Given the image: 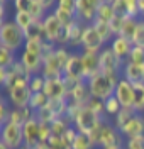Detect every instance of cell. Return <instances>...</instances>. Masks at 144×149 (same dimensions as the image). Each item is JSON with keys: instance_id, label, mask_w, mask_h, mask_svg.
I'll use <instances>...</instances> for the list:
<instances>
[{"instance_id": "obj_23", "label": "cell", "mask_w": 144, "mask_h": 149, "mask_svg": "<svg viewBox=\"0 0 144 149\" xmlns=\"http://www.w3.org/2000/svg\"><path fill=\"white\" fill-rule=\"evenodd\" d=\"M114 17H115V12H114V5H112V0H100V3H98V7H97L95 20H98V22H107V24H110ZM95 20H93V22H95Z\"/></svg>"}, {"instance_id": "obj_21", "label": "cell", "mask_w": 144, "mask_h": 149, "mask_svg": "<svg viewBox=\"0 0 144 149\" xmlns=\"http://www.w3.org/2000/svg\"><path fill=\"white\" fill-rule=\"evenodd\" d=\"M122 78H125L131 83H144V65H137V63H131L125 61L124 70H122Z\"/></svg>"}, {"instance_id": "obj_38", "label": "cell", "mask_w": 144, "mask_h": 149, "mask_svg": "<svg viewBox=\"0 0 144 149\" xmlns=\"http://www.w3.org/2000/svg\"><path fill=\"white\" fill-rule=\"evenodd\" d=\"M132 44L144 47V17H141L137 20V27H136L134 37H132Z\"/></svg>"}, {"instance_id": "obj_11", "label": "cell", "mask_w": 144, "mask_h": 149, "mask_svg": "<svg viewBox=\"0 0 144 149\" xmlns=\"http://www.w3.org/2000/svg\"><path fill=\"white\" fill-rule=\"evenodd\" d=\"M134 83L127 81L125 78H120V81L115 86V98L120 102L122 109H134Z\"/></svg>"}, {"instance_id": "obj_13", "label": "cell", "mask_w": 144, "mask_h": 149, "mask_svg": "<svg viewBox=\"0 0 144 149\" xmlns=\"http://www.w3.org/2000/svg\"><path fill=\"white\" fill-rule=\"evenodd\" d=\"M44 95L48 97L49 100H59V98H66L68 97V86L65 78H51L46 80L44 83Z\"/></svg>"}, {"instance_id": "obj_26", "label": "cell", "mask_w": 144, "mask_h": 149, "mask_svg": "<svg viewBox=\"0 0 144 149\" xmlns=\"http://www.w3.org/2000/svg\"><path fill=\"white\" fill-rule=\"evenodd\" d=\"M49 125H51V132H53V136L63 137V136L66 134V130L73 125V122L70 120L68 117H59V119H56V120H53Z\"/></svg>"}, {"instance_id": "obj_47", "label": "cell", "mask_w": 144, "mask_h": 149, "mask_svg": "<svg viewBox=\"0 0 144 149\" xmlns=\"http://www.w3.org/2000/svg\"><path fill=\"white\" fill-rule=\"evenodd\" d=\"M49 149H70L66 146V142L63 141V137H58V136H51V139L48 141Z\"/></svg>"}, {"instance_id": "obj_43", "label": "cell", "mask_w": 144, "mask_h": 149, "mask_svg": "<svg viewBox=\"0 0 144 149\" xmlns=\"http://www.w3.org/2000/svg\"><path fill=\"white\" fill-rule=\"evenodd\" d=\"M24 51L32 53V54L44 56V49H42V41H26V44L22 47Z\"/></svg>"}, {"instance_id": "obj_7", "label": "cell", "mask_w": 144, "mask_h": 149, "mask_svg": "<svg viewBox=\"0 0 144 149\" xmlns=\"http://www.w3.org/2000/svg\"><path fill=\"white\" fill-rule=\"evenodd\" d=\"M0 142H3L10 149H19L24 144V130L22 125L7 122L5 125L0 127Z\"/></svg>"}, {"instance_id": "obj_3", "label": "cell", "mask_w": 144, "mask_h": 149, "mask_svg": "<svg viewBox=\"0 0 144 149\" xmlns=\"http://www.w3.org/2000/svg\"><path fill=\"white\" fill-rule=\"evenodd\" d=\"M26 44V32L20 29L14 19H5L0 22V46L10 49L12 53H17Z\"/></svg>"}, {"instance_id": "obj_36", "label": "cell", "mask_w": 144, "mask_h": 149, "mask_svg": "<svg viewBox=\"0 0 144 149\" xmlns=\"http://www.w3.org/2000/svg\"><path fill=\"white\" fill-rule=\"evenodd\" d=\"M93 26L97 27V31H98V34L102 36V39L105 41V42H109V41H112L114 39V32H112V27H110V24H107V22H98V20H95V22H92Z\"/></svg>"}, {"instance_id": "obj_33", "label": "cell", "mask_w": 144, "mask_h": 149, "mask_svg": "<svg viewBox=\"0 0 144 149\" xmlns=\"http://www.w3.org/2000/svg\"><path fill=\"white\" fill-rule=\"evenodd\" d=\"M48 102H49V98L44 95V92H38V93H32L31 102H29V107L34 112H38V110H41L42 107H46Z\"/></svg>"}, {"instance_id": "obj_25", "label": "cell", "mask_w": 144, "mask_h": 149, "mask_svg": "<svg viewBox=\"0 0 144 149\" xmlns=\"http://www.w3.org/2000/svg\"><path fill=\"white\" fill-rule=\"evenodd\" d=\"M26 32V41H44V24L42 20H34L31 24V27L24 31Z\"/></svg>"}, {"instance_id": "obj_22", "label": "cell", "mask_w": 144, "mask_h": 149, "mask_svg": "<svg viewBox=\"0 0 144 149\" xmlns=\"http://www.w3.org/2000/svg\"><path fill=\"white\" fill-rule=\"evenodd\" d=\"M110 47H112V51H114L115 54L119 56V58H122V59H127L129 54H131V51H132V41L131 39H125L122 36H115L112 39V42H110Z\"/></svg>"}, {"instance_id": "obj_16", "label": "cell", "mask_w": 144, "mask_h": 149, "mask_svg": "<svg viewBox=\"0 0 144 149\" xmlns=\"http://www.w3.org/2000/svg\"><path fill=\"white\" fill-rule=\"evenodd\" d=\"M90 90H88V85L86 81H81V83H77L73 88L68 90V102L70 105H75V107H83L88 103L90 100Z\"/></svg>"}, {"instance_id": "obj_15", "label": "cell", "mask_w": 144, "mask_h": 149, "mask_svg": "<svg viewBox=\"0 0 144 149\" xmlns=\"http://www.w3.org/2000/svg\"><path fill=\"white\" fill-rule=\"evenodd\" d=\"M22 130H24V144L34 149L41 142V122L36 117H32L22 125Z\"/></svg>"}, {"instance_id": "obj_4", "label": "cell", "mask_w": 144, "mask_h": 149, "mask_svg": "<svg viewBox=\"0 0 144 149\" xmlns=\"http://www.w3.org/2000/svg\"><path fill=\"white\" fill-rule=\"evenodd\" d=\"M120 78H122V74H105V73H98L95 76H92L90 80H86L90 95L100 98V100L110 98L114 95L115 86L120 81Z\"/></svg>"}, {"instance_id": "obj_20", "label": "cell", "mask_w": 144, "mask_h": 149, "mask_svg": "<svg viewBox=\"0 0 144 149\" xmlns=\"http://www.w3.org/2000/svg\"><path fill=\"white\" fill-rule=\"evenodd\" d=\"M85 26L83 22L80 20H75L71 26L65 27V34H66V42L70 47H80L81 49V37H83V31H85Z\"/></svg>"}, {"instance_id": "obj_5", "label": "cell", "mask_w": 144, "mask_h": 149, "mask_svg": "<svg viewBox=\"0 0 144 149\" xmlns=\"http://www.w3.org/2000/svg\"><path fill=\"white\" fill-rule=\"evenodd\" d=\"M102 119H105V117H100V115H98L97 112L92 110L88 105H83V107L78 110V113L75 115L73 125H75V129H77L78 132L90 134V132L98 125V122L102 120Z\"/></svg>"}, {"instance_id": "obj_31", "label": "cell", "mask_w": 144, "mask_h": 149, "mask_svg": "<svg viewBox=\"0 0 144 149\" xmlns=\"http://www.w3.org/2000/svg\"><path fill=\"white\" fill-rule=\"evenodd\" d=\"M95 142L93 139L90 137V134H85V132H78L77 136V141H75V144H73V148L71 149H95Z\"/></svg>"}, {"instance_id": "obj_48", "label": "cell", "mask_w": 144, "mask_h": 149, "mask_svg": "<svg viewBox=\"0 0 144 149\" xmlns=\"http://www.w3.org/2000/svg\"><path fill=\"white\" fill-rule=\"evenodd\" d=\"M124 149H144V137H134V139H125Z\"/></svg>"}, {"instance_id": "obj_46", "label": "cell", "mask_w": 144, "mask_h": 149, "mask_svg": "<svg viewBox=\"0 0 144 149\" xmlns=\"http://www.w3.org/2000/svg\"><path fill=\"white\" fill-rule=\"evenodd\" d=\"M58 7L70 12V14H75L77 15V0H59L58 2Z\"/></svg>"}, {"instance_id": "obj_53", "label": "cell", "mask_w": 144, "mask_h": 149, "mask_svg": "<svg viewBox=\"0 0 144 149\" xmlns=\"http://www.w3.org/2000/svg\"><path fill=\"white\" fill-rule=\"evenodd\" d=\"M34 149H49V146H48V142H39Z\"/></svg>"}, {"instance_id": "obj_14", "label": "cell", "mask_w": 144, "mask_h": 149, "mask_svg": "<svg viewBox=\"0 0 144 149\" xmlns=\"http://www.w3.org/2000/svg\"><path fill=\"white\" fill-rule=\"evenodd\" d=\"M98 3L100 0H77V19L83 24H92L95 20Z\"/></svg>"}, {"instance_id": "obj_51", "label": "cell", "mask_w": 144, "mask_h": 149, "mask_svg": "<svg viewBox=\"0 0 144 149\" xmlns=\"http://www.w3.org/2000/svg\"><path fill=\"white\" fill-rule=\"evenodd\" d=\"M5 7H7V2L2 0V2H0V19H2V22L5 20Z\"/></svg>"}, {"instance_id": "obj_9", "label": "cell", "mask_w": 144, "mask_h": 149, "mask_svg": "<svg viewBox=\"0 0 144 149\" xmlns=\"http://www.w3.org/2000/svg\"><path fill=\"white\" fill-rule=\"evenodd\" d=\"M63 78L73 83L85 81V74H83V63H81V53H71V58L68 61L66 68L63 71Z\"/></svg>"}, {"instance_id": "obj_40", "label": "cell", "mask_w": 144, "mask_h": 149, "mask_svg": "<svg viewBox=\"0 0 144 149\" xmlns=\"http://www.w3.org/2000/svg\"><path fill=\"white\" fill-rule=\"evenodd\" d=\"M86 105H88L93 112H97L100 117H107L105 115V100H100V98H97V97H90V100H88Z\"/></svg>"}, {"instance_id": "obj_6", "label": "cell", "mask_w": 144, "mask_h": 149, "mask_svg": "<svg viewBox=\"0 0 144 149\" xmlns=\"http://www.w3.org/2000/svg\"><path fill=\"white\" fill-rule=\"evenodd\" d=\"M125 59L119 58L110 46H105L100 51V73L105 74H122Z\"/></svg>"}, {"instance_id": "obj_17", "label": "cell", "mask_w": 144, "mask_h": 149, "mask_svg": "<svg viewBox=\"0 0 144 149\" xmlns=\"http://www.w3.org/2000/svg\"><path fill=\"white\" fill-rule=\"evenodd\" d=\"M122 136L125 139H134V137H144V113H136L131 120L120 129Z\"/></svg>"}, {"instance_id": "obj_12", "label": "cell", "mask_w": 144, "mask_h": 149, "mask_svg": "<svg viewBox=\"0 0 144 149\" xmlns=\"http://www.w3.org/2000/svg\"><path fill=\"white\" fill-rule=\"evenodd\" d=\"M32 92L29 88V85H17L7 90V98L12 107H29Z\"/></svg>"}, {"instance_id": "obj_44", "label": "cell", "mask_w": 144, "mask_h": 149, "mask_svg": "<svg viewBox=\"0 0 144 149\" xmlns=\"http://www.w3.org/2000/svg\"><path fill=\"white\" fill-rule=\"evenodd\" d=\"M125 61H131V63H137V65H144V47H139V46H134L129 58Z\"/></svg>"}, {"instance_id": "obj_19", "label": "cell", "mask_w": 144, "mask_h": 149, "mask_svg": "<svg viewBox=\"0 0 144 149\" xmlns=\"http://www.w3.org/2000/svg\"><path fill=\"white\" fill-rule=\"evenodd\" d=\"M19 59L31 74H41V71H42V63H44V56L32 54V53H27V51L22 49Z\"/></svg>"}, {"instance_id": "obj_2", "label": "cell", "mask_w": 144, "mask_h": 149, "mask_svg": "<svg viewBox=\"0 0 144 149\" xmlns=\"http://www.w3.org/2000/svg\"><path fill=\"white\" fill-rule=\"evenodd\" d=\"M71 58V51L65 46H58L54 51H51L48 54H44V63H42V71L41 74L51 80V78H61L63 71L66 68L68 61Z\"/></svg>"}, {"instance_id": "obj_55", "label": "cell", "mask_w": 144, "mask_h": 149, "mask_svg": "<svg viewBox=\"0 0 144 149\" xmlns=\"http://www.w3.org/2000/svg\"><path fill=\"white\" fill-rule=\"evenodd\" d=\"M19 149H32V148H29V146H26V144H22V146H20Z\"/></svg>"}, {"instance_id": "obj_52", "label": "cell", "mask_w": 144, "mask_h": 149, "mask_svg": "<svg viewBox=\"0 0 144 149\" xmlns=\"http://www.w3.org/2000/svg\"><path fill=\"white\" fill-rule=\"evenodd\" d=\"M137 5H139V12H141V15L144 17V0H137Z\"/></svg>"}, {"instance_id": "obj_1", "label": "cell", "mask_w": 144, "mask_h": 149, "mask_svg": "<svg viewBox=\"0 0 144 149\" xmlns=\"http://www.w3.org/2000/svg\"><path fill=\"white\" fill-rule=\"evenodd\" d=\"M90 137L93 139L97 148H102V149L124 148L125 146V137L122 136V132L117 129L114 124H110L107 120V117L98 122V125L90 132Z\"/></svg>"}, {"instance_id": "obj_10", "label": "cell", "mask_w": 144, "mask_h": 149, "mask_svg": "<svg viewBox=\"0 0 144 149\" xmlns=\"http://www.w3.org/2000/svg\"><path fill=\"white\" fill-rule=\"evenodd\" d=\"M42 24H44V36H46V41H49V42H53V44L58 46L59 39L63 37V32H65V26L59 22V19H58L53 12H49L48 15L44 17Z\"/></svg>"}, {"instance_id": "obj_28", "label": "cell", "mask_w": 144, "mask_h": 149, "mask_svg": "<svg viewBox=\"0 0 144 149\" xmlns=\"http://www.w3.org/2000/svg\"><path fill=\"white\" fill-rule=\"evenodd\" d=\"M17 59H19V58H15V53H12L7 47L0 46V68L9 70V68L14 66V63H15Z\"/></svg>"}, {"instance_id": "obj_50", "label": "cell", "mask_w": 144, "mask_h": 149, "mask_svg": "<svg viewBox=\"0 0 144 149\" xmlns=\"http://www.w3.org/2000/svg\"><path fill=\"white\" fill-rule=\"evenodd\" d=\"M14 7H15V12H29L31 0H14Z\"/></svg>"}, {"instance_id": "obj_29", "label": "cell", "mask_w": 144, "mask_h": 149, "mask_svg": "<svg viewBox=\"0 0 144 149\" xmlns=\"http://www.w3.org/2000/svg\"><path fill=\"white\" fill-rule=\"evenodd\" d=\"M136 113H137V112H136L134 109H122V110H120V112H119V113L114 117V125H115L119 130H120V129L125 125V124H127V122L134 117Z\"/></svg>"}, {"instance_id": "obj_24", "label": "cell", "mask_w": 144, "mask_h": 149, "mask_svg": "<svg viewBox=\"0 0 144 149\" xmlns=\"http://www.w3.org/2000/svg\"><path fill=\"white\" fill-rule=\"evenodd\" d=\"M32 117H34V110H32L31 107H12L9 122L24 125V124H26L29 119H32Z\"/></svg>"}, {"instance_id": "obj_37", "label": "cell", "mask_w": 144, "mask_h": 149, "mask_svg": "<svg viewBox=\"0 0 144 149\" xmlns=\"http://www.w3.org/2000/svg\"><path fill=\"white\" fill-rule=\"evenodd\" d=\"M14 20H15V24L19 26L20 29H29L31 27V24L34 22V17L29 14V12H15L14 14Z\"/></svg>"}, {"instance_id": "obj_41", "label": "cell", "mask_w": 144, "mask_h": 149, "mask_svg": "<svg viewBox=\"0 0 144 149\" xmlns=\"http://www.w3.org/2000/svg\"><path fill=\"white\" fill-rule=\"evenodd\" d=\"M9 103L10 102H9L7 97H5V98H3V97L0 98V125H5V124L9 122L10 110H12V109L9 107Z\"/></svg>"}, {"instance_id": "obj_32", "label": "cell", "mask_w": 144, "mask_h": 149, "mask_svg": "<svg viewBox=\"0 0 144 149\" xmlns=\"http://www.w3.org/2000/svg\"><path fill=\"white\" fill-rule=\"evenodd\" d=\"M134 110L137 113H144V83L134 85Z\"/></svg>"}, {"instance_id": "obj_56", "label": "cell", "mask_w": 144, "mask_h": 149, "mask_svg": "<svg viewBox=\"0 0 144 149\" xmlns=\"http://www.w3.org/2000/svg\"><path fill=\"white\" fill-rule=\"evenodd\" d=\"M107 149H124V148H107Z\"/></svg>"}, {"instance_id": "obj_30", "label": "cell", "mask_w": 144, "mask_h": 149, "mask_svg": "<svg viewBox=\"0 0 144 149\" xmlns=\"http://www.w3.org/2000/svg\"><path fill=\"white\" fill-rule=\"evenodd\" d=\"M137 20H139V19H136V17H125L124 24H122V29H120V36L132 41L136 27H137Z\"/></svg>"}, {"instance_id": "obj_42", "label": "cell", "mask_w": 144, "mask_h": 149, "mask_svg": "<svg viewBox=\"0 0 144 149\" xmlns=\"http://www.w3.org/2000/svg\"><path fill=\"white\" fill-rule=\"evenodd\" d=\"M44 83H46V78L42 74H32L31 81H29V88L32 93H38L44 90Z\"/></svg>"}, {"instance_id": "obj_27", "label": "cell", "mask_w": 144, "mask_h": 149, "mask_svg": "<svg viewBox=\"0 0 144 149\" xmlns=\"http://www.w3.org/2000/svg\"><path fill=\"white\" fill-rule=\"evenodd\" d=\"M29 14L34 17V20H44V17L49 12L44 7L42 0H31V7H29Z\"/></svg>"}, {"instance_id": "obj_45", "label": "cell", "mask_w": 144, "mask_h": 149, "mask_svg": "<svg viewBox=\"0 0 144 149\" xmlns=\"http://www.w3.org/2000/svg\"><path fill=\"white\" fill-rule=\"evenodd\" d=\"M77 136H78V130L75 129V125H71V127L66 130V134L63 136V141L66 142V146L70 149L73 148V144H75V141H77Z\"/></svg>"}, {"instance_id": "obj_18", "label": "cell", "mask_w": 144, "mask_h": 149, "mask_svg": "<svg viewBox=\"0 0 144 149\" xmlns=\"http://www.w3.org/2000/svg\"><path fill=\"white\" fill-rule=\"evenodd\" d=\"M85 81L100 73V53H81Z\"/></svg>"}, {"instance_id": "obj_35", "label": "cell", "mask_w": 144, "mask_h": 149, "mask_svg": "<svg viewBox=\"0 0 144 149\" xmlns=\"http://www.w3.org/2000/svg\"><path fill=\"white\" fill-rule=\"evenodd\" d=\"M120 110H122V105H120V102L115 98V95H112L110 98L105 100V115L107 117H112V119H114Z\"/></svg>"}, {"instance_id": "obj_34", "label": "cell", "mask_w": 144, "mask_h": 149, "mask_svg": "<svg viewBox=\"0 0 144 149\" xmlns=\"http://www.w3.org/2000/svg\"><path fill=\"white\" fill-rule=\"evenodd\" d=\"M53 14L59 19V22H61L65 27L71 26V24L77 20V15H75V14H70V12H66V10L59 9V7H58V3H56V7H54V10H53Z\"/></svg>"}, {"instance_id": "obj_54", "label": "cell", "mask_w": 144, "mask_h": 149, "mask_svg": "<svg viewBox=\"0 0 144 149\" xmlns=\"http://www.w3.org/2000/svg\"><path fill=\"white\" fill-rule=\"evenodd\" d=\"M0 149H10V148H9V146H5L3 142H0Z\"/></svg>"}, {"instance_id": "obj_39", "label": "cell", "mask_w": 144, "mask_h": 149, "mask_svg": "<svg viewBox=\"0 0 144 149\" xmlns=\"http://www.w3.org/2000/svg\"><path fill=\"white\" fill-rule=\"evenodd\" d=\"M114 12L119 17H129V0H112Z\"/></svg>"}, {"instance_id": "obj_8", "label": "cell", "mask_w": 144, "mask_h": 149, "mask_svg": "<svg viewBox=\"0 0 144 149\" xmlns=\"http://www.w3.org/2000/svg\"><path fill=\"white\" fill-rule=\"evenodd\" d=\"M105 41L98 34V31L93 24H86L81 37V53H100L104 49Z\"/></svg>"}, {"instance_id": "obj_49", "label": "cell", "mask_w": 144, "mask_h": 149, "mask_svg": "<svg viewBox=\"0 0 144 149\" xmlns=\"http://www.w3.org/2000/svg\"><path fill=\"white\" fill-rule=\"evenodd\" d=\"M124 19H125V17H119V15H115V17L112 19V22H110V27H112L114 36H120V29H122V24H124Z\"/></svg>"}]
</instances>
